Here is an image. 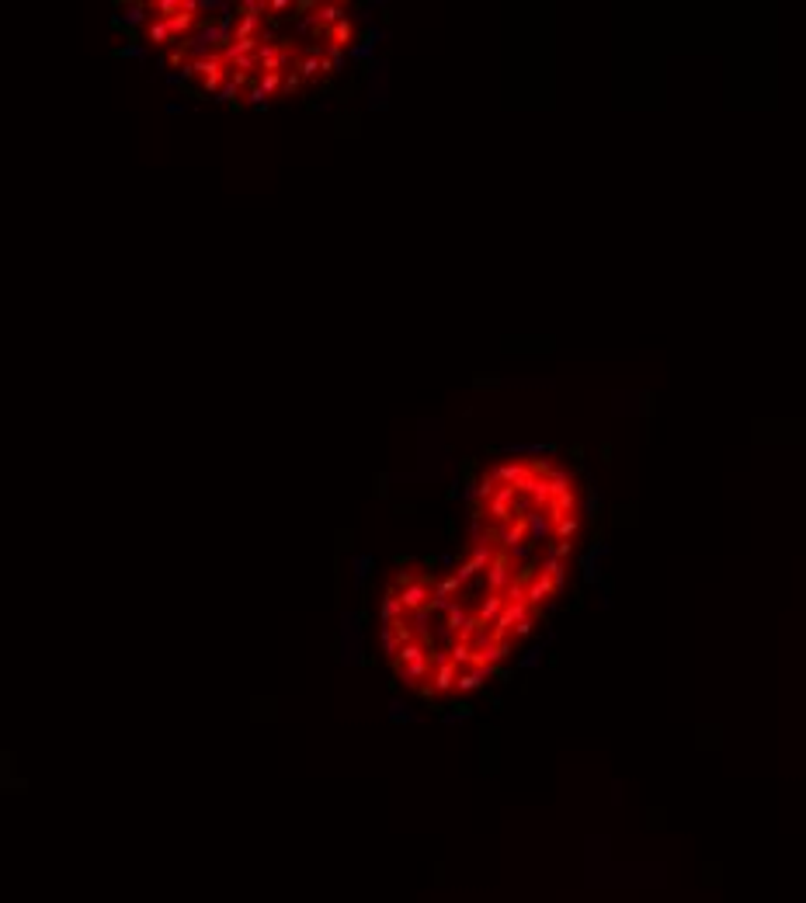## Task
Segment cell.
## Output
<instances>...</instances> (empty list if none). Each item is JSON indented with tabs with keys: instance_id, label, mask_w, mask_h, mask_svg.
<instances>
[{
	"instance_id": "cell-1",
	"label": "cell",
	"mask_w": 806,
	"mask_h": 903,
	"mask_svg": "<svg viewBox=\"0 0 806 903\" xmlns=\"http://www.w3.org/2000/svg\"><path fill=\"white\" fill-rule=\"evenodd\" d=\"M146 38H150V45H157V49H167V45L178 42L174 31H171V21H167V17H157V14H153V21L146 24Z\"/></svg>"
},
{
	"instance_id": "cell-2",
	"label": "cell",
	"mask_w": 806,
	"mask_h": 903,
	"mask_svg": "<svg viewBox=\"0 0 806 903\" xmlns=\"http://www.w3.org/2000/svg\"><path fill=\"white\" fill-rule=\"evenodd\" d=\"M351 38H355V24H351L348 17L327 28V42H330V45H341V49H348V45H351Z\"/></svg>"
}]
</instances>
